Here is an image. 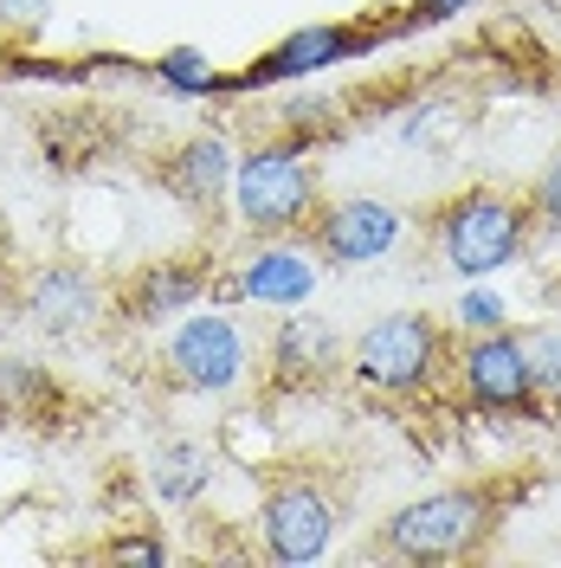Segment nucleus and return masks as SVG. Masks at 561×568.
Segmentation results:
<instances>
[{
  "label": "nucleus",
  "instance_id": "obj_1",
  "mask_svg": "<svg viewBox=\"0 0 561 568\" xmlns=\"http://www.w3.org/2000/svg\"><path fill=\"white\" fill-rule=\"evenodd\" d=\"M503 510H510V485H491V478L414 497L375 530V556H387V562H478L491 549Z\"/></svg>",
  "mask_w": 561,
  "mask_h": 568
},
{
  "label": "nucleus",
  "instance_id": "obj_2",
  "mask_svg": "<svg viewBox=\"0 0 561 568\" xmlns=\"http://www.w3.org/2000/svg\"><path fill=\"white\" fill-rule=\"evenodd\" d=\"M426 240L439 252V265H452L458 278H484V272L517 265L536 246V213H529V194L471 181L426 213Z\"/></svg>",
  "mask_w": 561,
  "mask_h": 568
},
{
  "label": "nucleus",
  "instance_id": "obj_3",
  "mask_svg": "<svg viewBox=\"0 0 561 568\" xmlns=\"http://www.w3.org/2000/svg\"><path fill=\"white\" fill-rule=\"evenodd\" d=\"M233 207L258 240H290L323 207V175L297 142H258L233 162Z\"/></svg>",
  "mask_w": 561,
  "mask_h": 568
},
{
  "label": "nucleus",
  "instance_id": "obj_4",
  "mask_svg": "<svg viewBox=\"0 0 561 568\" xmlns=\"http://www.w3.org/2000/svg\"><path fill=\"white\" fill-rule=\"evenodd\" d=\"M439 368H446V329L420 311L375 317L349 343V375L375 394H432Z\"/></svg>",
  "mask_w": 561,
  "mask_h": 568
},
{
  "label": "nucleus",
  "instance_id": "obj_5",
  "mask_svg": "<svg viewBox=\"0 0 561 568\" xmlns=\"http://www.w3.org/2000/svg\"><path fill=\"white\" fill-rule=\"evenodd\" d=\"M258 536H265L272 562H323L336 542V497L323 491L316 471H278L265 485V504H258Z\"/></svg>",
  "mask_w": 561,
  "mask_h": 568
},
{
  "label": "nucleus",
  "instance_id": "obj_6",
  "mask_svg": "<svg viewBox=\"0 0 561 568\" xmlns=\"http://www.w3.org/2000/svg\"><path fill=\"white\" fill-rule=\"evenodd\" d=\"M458 382H465V400L484 407V414H536L542 407L523 329H503V323L458 343Z\"/></svg>",
  "mask_w": 561,
  "mask_h": 568
},
{
  "label": "nucleus",
  "instance_id": "obj_7",
  "mask_svg": "<svg viewBox=\"0 0 561 568\" xmlns=\"http://www.w3.org/2000/svg\"><path fill=\"white\" fill-rule=\"evenodd\" d=\"M162 368L181 394H226L246 382L252 349H246V329L220 311H201V317H181V329L169 336L162 349Z\"/></svg>",
  "mask_w": 561,
  "mask_h": 568
},
{
  "label": "nucleus",
  "instance_id": "obj_8",
  "mask_svg": "<svg viewBox=\"0 0 561 568\" xmlns=\"http://www.w3.org/2000/svg\"><path fill=\"white\" fill-rule=\"evenodd\" d=\"M13 311L33 323L39 336H84L91 323L104 317V284L91 278V265H78V258H45L33 265L20 291H13Z\"/></svg>",
  "mask_w": 561,
  "mask_h": 568
},
{
  "label": "nucleus",
  "instance_id": "obj_9",
  "mask_svg": "<svg viewBox=\"0 0 561 568\" xmlns=\"http://www.w3.org/2000/svg\"><path fill=\"white\" fill-rule=\"evenodd\" d=\"M304 240H310L316 258H329V265H368V258H381L394 240H400V213L375 201V194H349V201H323L310 213V226H304Z\"/></svg>",
  "mask_w": 561,
  "mask_h": 568
},
{
  "label": "nucleus",
  "instance_id": "obj_10",
  "mask_svg": "<svg viewBox=\"0 0 561 568\" xmlns=\"http://www.w3.org/2000/svg\"><path fill=\"white\" fill-rule=\"evenodd\" d=\"M213 284V258L187 252V258H155V265H136L130 278L116 284V311L130 323H155V317H181L207 297Z\"/></svg>",
  "mask_w": 561,
  "mask_h": 568
},
{
  "label": "nucleus",
  "instance_id": "obj_11",
  "mask_svg": "<svg viewBox=\"0 0 561 568\" xmlns=\"http://www.w3.org/2000/svg\"><path fill=\"white\" fill-rule=\"evenodd\" d=\"M155 181L175 194L181 207L213 213L233 194V149H226V136H187L155 162Z\"/></svg>",
  "mask_w": 561,
  "mask_h": 568
},
{
  "label": "nucleus",
  "instance_id": "obj_12",
  "mask_svg": "<svg viewBox=\"0 0 561 568\" xmlns=\"http://www.w3.org/2000/svg\"><path fill=\"white\" fill-rule=\"evenodd\" d=\"M226 291L233 297H258V304H304L310 297V258L297 246H284V240H272V246H258L239 265V278Z\"/></svg>",
  "mask_w": 561,
  "mask_h": 568
},
{
  "label": "nucleus",
  "instance_id": "obj_13",
  "mask_svg": "<svg viewBox=\"0 0 561 568\" xmlns=\"http://www.w3.org/2000/svg\"><path fill=\"white\" fill-rule=\"evenodd\" d=\"M343 362V343H336V329L316 317H284L278 336H272V368H278L284 382H323L329 368Z\"/></svg>",
  "mask_w": 561,
  "mask_h": 568
},
{
  "label": "nucleus",
  "instance_id": "obj_14",
  "mask_svg": "<svg viewBox=\"0 0 561 568\" xmlns=\"http://www.w3.org/2000/svg\"><path fill=\"white\" fill-rule=\"evenodd\" d=\"M343 52H349V33H343V27L297 33V39H284L278 52L252 71V84H258V78H297V71H316V65H329V59H343Z\"/></svg>",
  "mask_w": 561,
  "mask_h": 568
},
{
  "label": "nucleus",
  "instance_id": "obj_15",
  "mask_svg": "<svg viewBox=\"0 0 561 568\" xmlns=\"http://www.w3.org/2000/svg\"><path fill=\"white\" fill-rule=\"evenodd\" d=\"M207 485V453L201 446H162L155 453V491L162 497H194Z\"/></svg>",
  "mask_w": 561,
  "mask_h": 568
},
{
  "label": "nucleus",
  "instance_id": "obj_16",
  "mask_svg": "<svg viewBox=\"0 0 561 568\" xmlns=\"http://www.w3.org/2000/svg\"><path fill=\"white\" fill-rule=\"evenodd\" d=\"M33 400H52V375L20 362V355H0V407L7 414H27Z\"/></svg>",
  "mask_w": 561,
  "mask_h": 568
},
{
  "label": "nucleus",
  "instance_id": "obj_17",
  "mask_svg": "<svg viewBox=\"0 0 561 568\" xmlns=\"http://www.w3.org/2000/svg\"><path fill=\"white\" fill-rule=\"evenodd\" d=\"M523 349H529V368H536V394L542 400H561V329L555 323L523 329Z\"/></svg>",
  "mask_w": 561,
  "mask_h": 568
},
{
  "label": "nucleus",
  "instance_id": "obj_18",
  "mask_svg": "<svg viewBox=\"0 0 561 568\" xmlns=\"http://www.w3.org/2000/svg\"><path fill=\"white\" fill-rule=\"evenodd\" d=\"M529 213H536V240L561 233V149L542 162V175L529 181Z\"/></svg>",
  "mask_w": 561,
  "mask_h": 568
},
{
  "label": "nucleus",
  "instance_id": "obj_19",
  "mask_svg": "<svg viewBox=\"0 0 561 568\" xmlns=\"http://www.w3.org/2000/svg\"><path fill=\"white\" fill-rule=\"evenodd\" d=\"M45 13V0H0V27H33Z\"/></svg>",
  "mask_w": 561,
  "mask_h": 568
},
{
  "label": "nucleus",
  "instance_id": "obj_20",
  "mask_svg": "<svg viewBox=\"0 0 561 568\" xmlns=\"http://www.w3.org/2000/svg\"><path fill=\"white\" fill-rule=\"evenodd\" d=\"M169 78H181V84H207L213 71L194 65V52H175V59H169Z\"/></svg>",
  "mask_w": 561,
  "mask_h": 568
},
{
  "label": "nucleus",
  "instance_id": "obj_21",
  "mask_svg": "<svg viewBox=\"0 0 561 568\" xmlns=\"http://www.w3.org/2000/svg\"><path fill=\"white\" fill-rule=\"evenodd\" d=\"M110 556H130V562H162V542H116Z\"/></svg>",
  "mask_w": 561,
  "mask_h": 568
},
{
  "label": "nucleus",
  "instance_id": "obj_22",
  "mask_svg": "<svg viewBox=\"0 0 561 568\" xmlns=\"http://www.w3.org/2000/svg\"><path fill=\"white\" fill-rule=\"evenodd\" d=\"M452 7H465V0H420V13H426V20H439V13H452Z\"/></svg>",
  "mask_w": 561,
  "mask_h": 568
},
{
  "label": "nucleus",
  "instance_id": "obj_23",
  "mask_svg": "<svg viewBox=\"0 0 561 568\" xmlns=\"http://www.w3.org/2000/svg\"><path fill=\"white\" fill-rule=\"evenodd\" d=\"M7 252H13V240H7V220H0V265H7Z\"/></svg>",
  "mask_w": 561,
  "mask_h": 568
}]
</instances>
